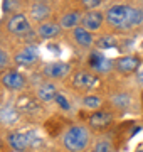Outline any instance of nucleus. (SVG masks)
I'll return each mask as SVG.
<instances>
[{
  "label": "nucleus",
  "mask_w": 143,
  "mask_h": 152,
  "mask_svg": "<svg viewBox=\"0 0 143 152\" xmlns=\"http://www.w3.org/2000/svg\"><path fill=\"white\" fill-rule=\"evenodd\" d=\"M106 22L118 32H130L143 22V10L130 4H115L106 10Z\"/></svg>",
  "instance_id": "obj_1"
},
{
  "label": "nucleus",
  "mask_w": 143,
  "mask_h": 152,
  "mask_svg": "<svg viewBox=\"0 0 143 152\" xmlns=\"http://www.w3.org/2000/svg\"><path fill=\"white\" fill-rule=\"evenodd\" d=\"M89 142H91V132L86 125L81 124L67 127L61 137V145L66 152H84L89 147Z\"/></svg>",
  "instance_id": "obj_2"
},
{
  "label": "nucleus",
  "mask_w": 143,
  "mask_h": 152,
  "mask_svg": "<svg viewBox=\"0 0 143 152\" xmlns=\"http://www.w3.org/2000/svg\"><path fill=\"white\" fill-rule=\"evenodd\" d=\"M7 144L15 152H29L40 145V137L35 130H14L7 134Z\"/></svg>",
  "instance_id": "obj_3"
},
{
  "label": "nucleus",
  "mask_w": 143,
  "mask_h": 152,
  "mask_svg": "<svg viewBox=\"0 0 143 152\" xmlns=\"http://www.w3.org/2000/svg\"><path fill=\"white\" fill-rule=\"evenodd\" d=\"M0 85L9 91H22L27 86V78L17 69H7L0 75Z\"/></svg>",
  "instance_id": "obj_4"
},
{
  "label": "nucleus",
  "mask_w": 143,
  "mask_h": 152,
  "mask_svg": "<svg viewBox=\"0 0 143 152\" xmlns=\"http://www.w3.org/2000/svg\"><path fill=\"white\" fill-rule=\"evenodd\" d=\"M7 32L14 34V36H24V34L30 32V20L25 14H12L5 22Z\"/></svg>",
  "instance_id": "obj_5"
},
{
  "label": "nucleus",
  "mask_w": 143,
  "mask_h": 152,
  "mask_svg": "<svg viewBox=\"0 0 143 152\" xmlns=\"http://www.w3.org/2000/svg\"><path fill=\"white\" fill-rule=\"evenodd\" d=\"M71 73V64L69 63H62V61H56V63H47L42 68V76L46 80H64Z\"/></svg>",
  "instance_id": "obj_6"
},
{
  "label": "nucleus",
  "mask_w": 143,
  "mask_h": 152,
  "mask_svg": "<svg viewBox=\"0 0 143 152\" xmlns=\"http://www.w3.org/2000/svg\"><path fill=\"white\" fill-rule=\"evenodd\" d=\"M96 83H98L96 75L89 71H76L71 76V86L77 91H89L91 88L96 86Z\"/></svg>",
  "instance_id": "obj_7"
},
{
  "label": "nucleus",
  "mask_w": 143,
  "mask_h": 152,
  "mask_svg": "<svg viewBox=\"0 0 143 152\" xmlns=\"http://www.w3.org/2000/svg\"><path fill=\"white\" fill-rule=\"evenodd\" d=\"M39 61V48L34 44H27L14 54V63L17 66H32Z\"/></svg>",
  "instance_id": "obj_8"
},
{
  "label": "nucleus",
  "mask_w": 143,
  "mask_h": 152,
  "mask_svg": "<svg viewBox=\"0 0 143 152\" xmlns=\"http://www.w3.org/2000/svg\"><path fill=\"white\" fill-rule=\"evenodd\" d=\"M88 64H89V68H91V71L96 73V75H108V73L115 68V63L111 59H108V58H105L99 51H93V53L89 54Z\"/></svg>",
  "instance_id": "obj_9"
},
{
  "label": "nucleus",
  "mask_w": 143,
  "mask_h": 152,
  "mask_svg": "<svg viewBox=\"0 0 143 152\" xmlns=\"http://www.w3.org/2000/svg\"><path fill=\"white\" fill-rule=\"evenodd\" d=\"M103 20H105V14L101 10H88L81 17V27L89 32H96L103 27Z\"/></svg>",
  "instance_id": "obj_10"
},
{
  "label": "nucleus",
  "mask_w": 143,
  "mask_h": 152,
  "mask_svg": "<svg viewBox=\"0 0 143 152\" xmlns=\"http://www.w3.org/2000/svg\"><path fill=\"white\" fill-rule=\"evenodd\" d=\"M15 107L19 108V112H24L27 115H34L40 110V103L35 95H20Z\"/></svg>",
  "instance_id": "obj_11"
},
{
  "label": "nucleus",
  "mask_w": 143,
  "mask_h": 152,
  "mask_svg": "<svg viewBox=\"0 0 143 152\" xmlns=\"http://www.w3.org/2000/svg\"><path fill=\"white\" fill-rule=\"evenodd\" d=\"M51 7L46 4V2H40V0H35L29 5V17L32 19L34 22H46V19L51 15Z\"/></svg>",
  "instance_id": "obj_12"
},
{
  "label": "nucleus",
  "mask_w": 143,
  "mask_h": 152,
  "mask_svg": "<svg viewBox=\"0 0 143 152\" xmlns=\"http://www.w3.org/2000/svg\"><path fill=\"white\" fill-rule=\"evenodd\" d=\"M19 120H20V112H19L17 107H14L10 103L0 107V125L12 127V125L19 124Z\"/></svg>",
  "instance_id": "obj_13"
},
{
  "label": "nucleus",
  "mask_w": 143,
  "mask_h": 152,
  "mask_svg": "<svg viewBox=\"0 0 143 152\" xmlns=\"http://www.w3.org/2000/svg\"><path fill=\"white\" fill-rule=\"evenodd\" d=\"M57 88H56L54 83L51 81H46V83H40L37 88H35V96L40 100V102H44V103H51V102H54L56 96H57Z\"/></svg>",
  "instance_id": "obj_14"
},
{
  "label": "nucleus",
  "mask_w": 143,
  "mask_h": 152,
  "mask_svg": "<svg viewBox=\"0 0 143 152\" xmlns=\"http://www.w3.org/2000/svg\"><path fill=\"white\" fill-rule=\"evenodd\" d=\"M138 66H140V59L136 56H123V58H118L115 61V69H118L120 73H125V75L136 71Z\"/></svg>",
  "instance_id": "obj_15"
},
{
  "label": "nucleus",
  "mask_w": 143,
  "mask_h": 152,
  "mask_svg": "<svg viewBox=\"0 0 143 152\" xmlns=\"http://www.w3.org/2000/svg\"><path fill=\"white\" fill-rule=\"evenodd\" d=\"M113 122V113L108 110H98L89 117V125L93 129H106Z\"/></svg>",
  "instance_id": "obj_16"
},
{
  "label": "nucleus",
  "mask_w": 143,
  "mask_h": 152,
  "mask_svg": "<svg viewBox=\"0 0 143 152\" xmlns=\"http://www.w3.org/2000/svg\"><path fill=\"white\" fill-rule=\"evenodd\" d=\"M72 39H74V42H76L77 46H81V48H91L94 44L93 32L86 31V29L81 27V26H77L76 29H72Z\"/></svg>",
  "instance_id": "obj_17"
},
{
  "label": "nucleus",
  "mask_w": 143,
  "mask_h": 152,
  "mask_svg": "<svg viewBox=\"0 0 143 152\" xmlns=\"http://www.w3.org/2000/svg\"><path fill=\"white\" fill-rule=\"evenodd\" d=\"M61 32V26L56 22H42L37 27V36L42 39H54Z\"/></svg>",
  "instance_id": "obj_18"
},
{
  "label": "nucleus",
  "mask_w": 143,
  "mask_h": 152,
  "mask_svg": "<svg viewBox=\"0 0 143 152\" xmlns=\"http://www.w3.org/2000/svg\"><path fill=\"white\" fill-rule=\"evenodd\" d=\"M110 102L111 105L115 107V108H120V110H128V108H131V105H133V98L130 93L126 91H120V93H115L113 96L110 98Z\"/></svg>",
  "instance_id": "obj_19"
},
{
  "label": "nucleus",
  "mask_w": 143,
  "mask_h": 152,
  "mask_svg": "<svg viewBox=\"0 0 143 152\" xmlns=\"http://www.w3.org/2000/svg\"><path fill=\"white\" fill-rule=\"evenodd\" d=\"M79 22H81V14L77 10H69L64 15H61L59 26L61 29H76Z\"/></svg>",
  "instance_id": "obj_20"
},
{
  "label": "nucleus",
  "mask_w": 143,
  "mask_h": 152,
  "mask_svg": "<svg viewBox=\"0 0 143 152\" xmlns=\"http://www.w3.org/2000/svg\"><path fill=\"white\" fill-rule=\"evenodd\" d=\"M83 107L88 110H94V112H98V110H101V107H103V98L98 96V95H86V96H83Z\"/></svg>",
  "instance_id": "obj_21"
},
{
  "label": "nucleus",
  "mask_w": 143,
  "mask_h": 152,
  "mask_svg": "<svg viewBox=\"0 0 143 152\" xmlns=\"http://www.w3.org/2000/svg\"><path fill=\"white\" fill-rule=\"evenodd\" d=\"M54 102L59 105V108H61V110H64V112H71V103H69L67 96H66V95H64L62 91L57 93V96H56Z\"/></svg>",
  "instance_id": "obj_22"
},
{
  "label": "nucleus",
  "mask_w": 143,
  "mask_h": 152,
  "mask_svg": "<svg viewBox=\"0 0 143 152\" xmlns=\"http://www.w3.org/2000/svg\"><path fill=\"white\" fill-rule=\"evenodd\" d=\"M94 152H113V144L108 139H101V140L96 142Z\"/></svg>",
  "instance_id": "obj_23"
},
{
  "label": "nucleus",
  "mask_w": 143,
  "mask_h": 152,
  "mask_svg": "<svg viewBox=\"0 0 143 152\" xmlns=\"http://www.w3.org/2000/svg\"><path fill=\"white\" fill-rule=\"evenodd\" d=\"M9 64H10V58H9L5 49L0 48V75L9 69Z\"/></svg>",
  "instance_id": "obj_24"
},
{
  "label": "nucleus",
  "mask_w": 143,
  "mask_h": 152,
  "mask_svg": "<svg viewBox=\"0 0 143 152\" xmlns=\"http://www.w3.org/2000/svg\"><path fill=\"white\" fill-rule=\"evenodd\" d=\"M115 44H116L115 39L110 37V36H103V37H99V41H98V46H99V48H105V49L113 48Z\"/></svg>",
  "instance_id": "obj_25"
},
{
  "label": "nucleus",
  "mask_w": 143,
  "mask_h": 152,
  "mask_svg": "<svg viewBox=\"0 0 143 152\" xmlns=\"http://www.w3.org/2000/svg\"><path fill=\"white\" fill-rule=\"evenodd\" d=\"M81 4H83L84 9H88V10H94L98 5L103 4V0H81Z\"/></svg>",
  "instance_id": "obj_26"
},
{
  "label": "nucleus",
  "mask_w": 143,
  "mask_h": 152,
  "mask_svg": "<svg viewBox=\"0 0 143 152\" xmlns=\"http://www.w3.org/2000/svg\"><path fill=\"white\" fill-rule=\"evenodd\" d=\"M138 81H140V83L143 85V68H142L140 71H138Z\"/></svg>",
  "instance_id": "obj_27"
},
{
  "label": "nucleus",
  "mask_w": 143,
  "mask_h": 152,
  "mask_svg": "<svg viewBox=\"0 0 143 152\" xmlns=\"http://www.w3.org/2000/svg\"><path fill=\"white\" fill-rule=\"evenodd\" d=\"M2 100H4V86L0 85V102H2Z\"/></svg>",
  "instance_id": "obj_28"
},
{
  "label": "nucleus",
  "mask_w": 143,
  "mask_h": 152,
  "mask_svg": "<svg viewBox=\"0 0 143 152\" xmlns=\"http://www.w3.org/2000/svg\"><path fill=\"white\" fill-rule=\"evenodd\" d=\"M0 149H2V140H0Z\"/></svg>",
  "instance_id": "obj_29"
},
{
  "label": "nucleus",
  "mask_w": 143,
  "mask_h": 152,
  "mask_svg": "<svg viewBox=\"0 0 143 152\" xmlns=\"http://www.w3.org/2000/svg\"><path fill=\"white\" fill-rule=\"evenodd\" d=\"M40 2H47V0H40Z\"/></svg>",
  "instance_id": "obj_30"
},
{
  "label": "nucleus",
  "mask_w": 143,
  "mask_h": 152,
  "mask_svg": "<svg viewBox=\"0 0 143 152\" xmlns=\"http://www.w3.org/2000/svg\"><path fill=\"white\" fill-rule=\"evenodd\" d=\"M138 152H143V151H138Z\"/></svg>",
  "instance_id": "obj_31"
}]
</instances>
